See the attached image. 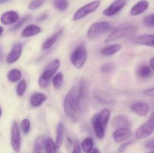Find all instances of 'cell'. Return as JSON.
<instances>
[{
    "label": "cell",
    "mask_w": 154,
    "mask_h": 153,
    "mask_svg": "<svg viewBox=\"0 0 154 153\" xmlns=\"http://www.w3.org/2000/svg\"><path fill=\"white\" fill-rule=\"evenodd\" d=\"M122 46L120 44H113L105 46L100 50L101 54L106 56H111L121 50Z\"/></svg>",
    "instance_id": "22"
},
{
    "label": "cell",
    "mask_w": 154,
    "mask_h": 153,
    "mask_svg": "<svg viewBox=\"0 0 154 153\" xmlns=\"http://www.w3.org/2000/svg\"><path fill=\"white\" fill-rule=\"evenodd\" d=\"M47 138L45 135H39L37 136L34 142V147H33V152L35 153L39 152L42 151L45 147V142Z\"/></svg>",
    "instance_id": "26"
},
{
    "label": "cell",
    "mask_w": 154,
    "mask_h": 153,
    "mask_svg": "<svg viewBox=\"0 0 154 153\" xmlns=\"http://www.w3.org/2000/svg\"><path fill=\"white\" fill-rule=\"evenodd\" d=\"M54 8L60 11H64L69 7V2L67 0H54Z\"/></svg>",
    "instance_id": "29"
},
{
    "label": "cell",
    "mask_w": 154,
    "mask_h": 153,
    "mask_svg": "<svg viewBox=\"0 0 154 153\" xmlns=\"http://www.w3.org/2000/svg\"><path fill=\"white\" fill-rule=\"evenodd\" d=\"M137 74L139 77L143 78V79L150 77L152 74V69L149 65L142 64L138 68V70H137Z\"/></svg>",
    "instance_id": "25"
},
{
    "label": "cell",
    "mask_w": 154,
    "mask_h": 153,
    "mask_svg": "<svg viewBox=\"0 0 154 153\" xmlns=\"http://www.w3.org/2000/svg\"><path fill=\"white\" fill-rule=\"evenodd\" d=\"M94 97L96 101L102 104H110L113 103L112 98L108 94L100 91V90L96 92V94H94Z\"/></svg>",
    "instance_id": "21"
},
{
    "label": "cell",
    "mask_w": 154,
    "mask_h": 153,
    "mask_svg": "<svg viewBox=\"0 0 154 153\" xmlns=\"http://www.w3.org/2000/svg\"><path fill=\"white\" fill-rule=\"evenodd\" d=\"M63 28H62V29H60L59 31L56 32L54 34H53L51 37L48 38L44 42V44H42V49L43 50H45L50 49L51 47H52V46L55 44L56 42H57V40L60 39V38L61 37V35L63 34Z\"/></svg>",
    "instance_id": "17"
},
{
    "label": "cell",
    "mask_w": 154,
    "mask_h": 153,
    "mask_svg": "<svg viewBox=\"0 0 154 153\" xmlns=\"http://www.w3.org/2000/svg\"><path fill=\"white\" fill-rule=\"evenodd\" d=\"M91 153H101L100 151H99V149L98 148H93V150L92 151Z\"/></svg>",
    "instance_id": "43"
},
{
    "label": "cell",
    "mask_w": 154,
    "mask_h": 153,
    "mask_svg": "<svg viewBox=\"0 0 154 153\" xmlns=\"http://www.w3.org/2000/svg\"><path fill=\"white\" fill-rule=\"evenodd\" d=\"M116 69V65L113 62L105 63L101 67V71L105 74H109L114 71Z\"/></svg>",
    "instance_id": "33"
},
{
    "label": "cell",
    "mask_w": 154,
    "mask_h": 153,
    "mask_svg": "<svg viewBox=\"0 0 154 153\" xmlns=\"http://www.w3.org/2000/svg\"><path fill=\"white\" fill-rule=\"evenodd\" d=\"M3 31H4L3 28L2 26H0V36H1L2 34V33H3Z\"/></svg>",
    "instance_id": "45"
},
{
    "label": "cell",
    "mask_w": 154,
    "mask_h": 153,
    "mask_svg": "<svg viewBox=\"0 0 154 153\" xmlns=\"http://www.w3.org/2000/svg\"><path fill=\"white\" fill-rule=\"evenodd\" d=\"M27 88V82L26 80H21L18 82L16 88V93L19 97H21L24 94L25 92L26 91Z\"/></svg>",
    "instance_id": "30"
},
{
    "label": "cell",
    "mask_w": 154,
    "mask_h": 153,
    "mask_svg": "<svg viewBox=\"0 0 154 153\" xmlns=\"http://www.w3.org/2000/svg\"><path fill=\"white\" fill-rule=\"evenodd\" d=\"M100 4L101 1H99V0H95V1L91 2L90 3H87L85 5L82 6L76 10L73 16V20L75 21L82 20L83 18L86 17L87 15L96 11L99 8Z\"/></svg>",
    "instance_id": "6"
},
{
    "label": "cell",
    "mask_w": 154,
    "mask_h": 153,
    "mask_svg": "<svg viewBox=\"0 0 154 153\" xmlns=\"http://www.w3.org/2000/svg\"><path fill=\"white\" fill-rule=\"evenodd\" d=\"M43 0H32L29 4L28 8L29 10H35L40 8L43 4Z\"/></svg>",
    "instance_id": "36"
},
{
    "label": "cell",
    "mask_w": 154,
    "mask_h": 153,
    "mask_svg": "<svg viewBox=\"0 0 154 153\" xmlns=\"http://www.w3.org/2000/svg\"><path fill=\"white\" fill-rule=\"evenodd\" d=\"M149 2L147 0H141L138 2L130 10V14L132 16H138L141 14L148 9Z\"/></svg>",
    "instance_id": "15"
},
{
    "label": "cell",
    "mask_w": 154,
    "mask_h": 153,
    "mask_svg": "<svg viewBox=\"0 0 154 153\" xmlns=\"http://www.w3.org/2000/svg\"><path fill=\"white\" fill-rule=\"evenodd\" d=\"M30 18H31L30 15H27V16H23L22 19H19L17 22L16 23H14V25L11 27V31H16V30H18L19 28H20L21 27H22V26H23L26 22H28L30 20Z\"/></svg>",
    "instance_id": "31"
},
{
    "label": "cell",
    "mask_w": 154,
    "mask_h": 153,
    "mask_svg": "<svg viewBox=\"0 0 154 153\" xmlns=\"http://www.w3.org/2000/svg\"><path fill=\"white\" fill-rule=\"evenodd\" d=\"M89 98V85L85 78H82L66 94L63 100V109L66 115L73 122H77L87 108Z\"/></svg>",
    "instance_id": "1"
},
{
    "label": "cell",
    "mask_w": 154,
    "mask_h": 153,
    "mask_svg": "<svg viewBox=\"0 0 154 153\" xmlns=\"http://www.w3.org/2000/svg\"><path fill=\"white\" fill-rule=\"evenodd\" d=\"M153 46H154V40H153Z\"/></svg>",
    "instance_id": "48"
},
{
    "label": "cell",
    "mask_w": 154,
    "mask_h": 153,
    "mask_svg": "<svg viewBox=\"0 0 154 153\" xmlns=\"http://www.w3.org/2000/svg\"><path fill=\"white\" fill-rule=\"evenodd\" d=\"M48 17V14H43L41 15L40 16H38V21H42V20H45L46 18Z\"/></svg>",
    "instance_id": "41"
},
{
    "label": "cell",
    "mask_w": 154,
    "mask_h": 153,
    "mask_svg": "<svg viewBox=\"0 0 154 153\" xmlns=\"http://www.w3.org/2000/svg\"><path fill=\"white\" fill-rule=\"evenodd\" d=\"M149 66H150L152 70H154V56L150 58V62H149Z\"/></svg>",
    "instance_id": "40"
},
{
    "label": "cell",
    "mask_w": 154,
    "mask_h": 153,
    "mask_svg": "<svg viewBox=\"0 0 154 153\" xmlns=\"http://www.w3.org/2000/svg\"><path fill=\"white\" fill-rule=\"evenodd\" d=\"M130 109L139 116L144 117L150 111V105L145 101H137L131 105Z\"/></svg>",
    "instance_id": "12"
},
{
    "label": "cell",
    "mask_w": 154,
    "mask_h": 153,
    "mask_svg": "<svg viewBox=\"0 0 154 153\" xmlns=\"http://www.w3.org/2000/svg\"><path fill=\"white\" fill-rule=\"evenodd\" d=\"M8 1H10V0H0V4H3V3H5Z\"/></svg>",
    "instance_id": "44"
},
{
    "label": "cell",
    "mask_w": 154,
    "mask_h": 153,
    "mask_svg": "<svg viewBox=\"0 0 154 153\" xmlns=\"http://www.w3.org/2000/svg\"><path fill=\"white\" fill-rule=\"evenodd\" d=\"M80 146L84 153H91L94 148V141L91 137H87L82 141Z\"/></svg>",
    "instance_id": "23"
},
{
    "label": "cell",
    "mask_w": 154,
    "mask_h": 153,
    "mask_svg": "<svg viewBox=\"0 0 154 153\" xmlns=\"http://www.w3.org/2000/svg\"><path fill=\"white\" fill-rule=\"evenodd\" d=\"M42 32V28L38 26L35 25V24H29L23 30L21 33V36L23 38L32 37V36L37 35Z\"/></svg>",
    "instance_id": "18"
},
{
    "label": "cell",
    "mask_w": 154,
    "mask_h": 153,
    "mask_svg": "<svg viewBox=\"0 0 154 153\" xmlns=\"http://www.w3.org/2000/svg\"><path fill=\"white\" fill-rule=\"evenodd\" d=\"M1 116H2V109L0 108V117H1Z\"/></svg>",
    "instance_id": "46"
},
{
    "label": "cell",
    "mask_w": 154,
    "mask_h": 153,
    "mask_svg": "<svg viewBox=\"0 0 154 153\" xmlns=\"http://www.w3.org/2000/svg\"><path fill=\"white\" fill-rule=\"evenodd\" d=\"M112 124L114 127L117 128H129L131 126V122L126 116L123 115L116 116L114 117L112 121Z\"/></svg>",
    "instance_id": "19"
},
{
    "label": "cell",
    "mask_w": 154,
    "mask_h": 153,
    "mask_svg": "<svg viewBox=\"0 0 154 153\" xmlns=\"http://www.w3.org/2000/svg\"><path fill=\"white\" fill-rule=\"evenodd\" d=\"M126 2L124 0H116L111 5L108 6L103 11V14L106 16H113L118 14L126 6Z\"/></svg>",
    "instance_id": "11"
},
{
    "label": "cell",
    "mask_w": 154,
    "mask_h": 153,
    "mask_svg": "<svg viewBox=\"0 0 154 153\" xmlns=\"http://www.w3.org/2000/svg\"><path fill=\"white\" fill-rule=\"evenodd\" d=\"M3 60V51H2V48L0 46V62H2Z\"/></svg>",
    "instance_id": "42"
},
{
    "label": "cell",
    "mask_w": 154,
    "mask_h": 153,
    "mask_svg": "<svg viewBox=\"0 0 154 153\" xmlns=\"http://www.w3.org/2000/svg\"><path fill=\"white\" fill-rule=\"evenodd\" d=\"M145 147L149 149L154 150V139L150 140L145 143Z\"/></svg>",
    "instance_id": "39"
},
{
    "label": "cell",
    "mask_w": 154,
    "mask_h": 153,
    "mask_svg": "<svg viewBox=\"0 0 154 153\" xmlns=\"http://www.w3.org/2000/svg\"><path fill=\"white\" fill-rule=\"evenodd\" d=\"M87 59V51L84 44H81L77 46L70 56V62L72 65L78 69L84 67Z\"/></svg>",
    "instance_id": "5"
},
{
    "label": "cell",
    "mask_w": 154,
    "mask_h": 153,
    "mask_svg": "<svg viewBox=\"0 0 154 153\" xmlns=\"http://www.w3.org/2000/svg\"><path fill=\"white\" fill-rule=\"evenodd\" d=\"M31 128V122L29 118H24L20 122V129L25 135L28 134Z\"/></svg>",
    "instance_id": "32"
},
{
    "label": "cell",
    "mask_w": 154,
    "mask_h": 153,
    "mask_svg": "<svg viewBox=\"0 0 154 153\" xmlns=\"http://www.w3.org/2000/svg\"><path fill=\"white\" fill-rule=\"evenodd\" d=\"M111 30V25L107 21L96 22L92 24L87 32V38L90 40H94L99 36L106 34Z\"/></svg>",
    "instance_id": "4"
},
{
    "label": "cell",
    "mask_w": 154,
    "mask_h": 153,
    "mask_svg": "<svg viewBox=\"0 0 154 153\" xmlns=\"http://www.w3.org/2000/svg\"><path fill=\"white\" fill-rule=\"evenodd\" d=\"M132 131L129 128H117L112 134L113 139L117 143H121L125 141H127L128 140L132 137Z\"/></svg>",
    "instance_id": "10"
},
{
    "label": "cell",
    "mask_w": 154,
    "mask_h": 153,
    "mask_svg": "<svg viewBox=\"0 0 154 153\" xmlns=\"http://www.w3.org/2000/svg\"><path fill=\"white\" fill-rule=\"evenodd\" d=\"M135 140L136 139H132L131 140L125 141V142H122V144L119 146L118 148V152L119 153L124 152L127 149V148L129 146H131L132 144H133L134 142H135Z\"/></svg>",
    "instance_id": "34"
},
{
    "label": "cell",
    "mask_w": 154,
    "mask_h": 153,
    "mask_svg": "<svg viewBox=\"0 0 154 153\" xmlns=\"http://www.w3.org/2000/svg\"><path fill=\"white\" fill-rule=\"evenodd\" d=\"M138 30V27L132 24H126L117 27L111 32V34L107 37L105 43L116 41L117 40L134 34Z\"/></svg>",
    "instance_id": "3"
},
{
    "label": "cell",
    "mask_w": 154,
    "mask_h": 153,
    "mask_svg": "<svg viewBox=\"0 0 154 153\" xmlns=\"http://www.w3.org/2000/svg\"><path fill=\"white\" fill-rule=\"evenodd\" d=\"M143 94H144V95L147 96V97L154 98V87L144 90V91H143Z\"/></svg>",
    "instance_id": "37"
},
{
    "label": "cell",
    "mask_w": 154,
    "mask_h": 153,
    "mask_svg": "<svg viewBox=\"0 0 154 153\" xmlns=\"http://www.w3.org/2000/svg\"><path fill=\"white\" fill-rule=\"evenodd\" d=\"M11 145L16 152H19L21 149V134L20 129L17 122H14L11 126Z\"/></svg>",
    "instance_id": "8"
},
{
    "label": "cell",
    "mask_w": 154,
    "mask_h": 153,
    "mask_svg": "<svg viewBox=\"0 0 154 153\" xmlns=\"http://www.w3.org/2000/svg\"><path fill=\"white\" fill-rule=\"evenodd\" d=\"M64 132L65 127L63 122H59L57 127V135H56V141L55 144L57 149L61 147L63 144V139H64Z\"/></svg>",
    "instance_id": "20"
},
{
    "label": "cell",
    "mask_w": 154,
    "mask_h": 153,
    "mask_svg": "<svg viewBox=\"0 0 154 153\" xmlns=\"http://www.w3.org/2000/svg\"><path fill=\"white\" fill-rule=\"evenodd\" d=\"M44 148L46 153H57V148L56 146L55 142L51 138L46 139Z\"/></svg>",
    "instance_id": "28"
},
{
    "label": "cell",
    "mask_w": 154,
    "mask_h": 153,
    "mask_svg": "<svg viewBox=\"0 0 154 153\" xmlns=\"http://www.w3.org/2000/svg\"><path fill=\"white\" fill-rule=\"evenodd\" d=\"M20 19V15L15 10H8L1 16L0 20L4 25H12L16 23Z\"/></svg>",
    "instance_id": "13"
},
{
    "label": "cell",
    "mask_w": 154,
    "mask_h": 153,
    "mask_svg": "<svg viewBox=\"0 0 154 153\" xmlns=\"http://www.w3.org/2000/svg\"><path fill=\"white\" fill-rule=\"evenodd\" d=\"M23 46V45L21 42H16V43L14 44L11 50L6 56L5 60L8 64H13V63L18 61V59L20 58L21 54H22Z\"/></svg>",
    "instance_id": "9"
},
{
    "label": "cell",
    "mask_w": 154,
    "mask_h": 153,
    "mask_svg": "<svg viewBox=\"0 0 154 153\" xmlns=\"http://www.w3.org/2000/svg\"><path fill=\"white\" fill-rule=\"evenodd\" d=\"M154 132V112L151 114L150 117L147 121L143 124H141L135 133V139L141 140L147 138L152 135Z\"/></svg>",
    "instance_id": "7"
},
{
    "label": "cell",
    "mask_w": 154,
    "mask_h": 153,
    "mask_svg": "<svg viewBox=\"0 0 154 153\" xmlns=\"http://www.w3.org/2000/svg\"><path fill=\"white\" fill-rule=\"evenodd\" d=\"M72 153H82V150H81V146H80V143L78 142V141H76L74 143L73 150H72Z\"/></svg>",
    "instance_id": "38"
},
{
    "label": "cell",
    "mask_w": 154,
    "mask_h": 153,
    "mask_svg": "<svg viewBox=\"0 0 154 153\" xmlns=\"http://www.w3.org/2000/svg\"><path fill=\"white\" fill-rule=\"evenodd\" d=\"M143 23L148 27H154V14L148 15L143 19Z\"/></svg>",
    "instance_id": "35"
},
{
    "label": "cell",
    "mask_w": 154,
    "mask_h": 153,
    "mask_svg": "<svg viewBox=\"0 0 154 153\" xmlns=\"http://www.w3.org/2000/svg\"><path fill=\"white\" fill-rule=\"evenodd\" d=\"M7 77L9 82L14 83V82H18L21 80V78H22V72L19 69L13 68L9 70L8 73Z\"/></svg>",
    "instance_id": "24"
},
{
    "label": "cell",
    "mask_w": 154,
    "mask_h": 153,
    "mask_svg": "<svg viewBox=\"0 0 154 153\" xmlns=\"http://www.w3.org/2000/svg\"><path fill=\"white\" fill-rule=\"evenodd\" d=\"M91 123L96 137L99 140L104 139L105 136V128L99 122L95 114L92 117Z\"/></svg>",
    "instance_id": "14"
},
{
    "label": "cell",
    "mask_w": 154,
    "mask_h": 153,
    "mask_svg": "<svg viewBox=\"0 0 154 153\" xmlns=\"http://www.w3.org/2000/svg\"><path fill=\"white\" fill-rule=\"evenodd\" d=\"M148 153H154V150H153V151H151V152H148Z\"/></svg>",
    "instance_id": "47"
},
{
    "label": "cell",
    "mask_w": 154,
    "mask_h": 153,
    "mask_svg": "<svg viewBox=\"0 0 154 153\" xmlns=\"http://www.w3.org/2000/svg\"><path fill=\"white\" fill-rule=\"evenodd\" d=\"M60 67V61L58 58L52 60L47 64L45 70L39 76L38 80V83L41 88H45L49 86L52 78L57 74V71L59 70Z\"/></svg>",
    "instance_id": "2"
},
{
    "label": "cell",
    "mask_w": 154,
    "mask_h": 153,
    "mask_svg": "<svg viewBox=\"0 0 154 153\" xmlns=\"http://www.w3.org/2000/svg\"><path fill=\"white\" fill-rule=\"evenodd\" d=\"M47 95L45 94L44 93L41 92H36L34 93L31 95L29 99V103L32 107H39V106H42L44 103L45 102V100H47Z\"/></svg>",
    "instance_id": "16"
},
{
    "label": "cell",
    "mask_w": 154,
    "mask_h": 153,
    "mask_svg": "<svg viewBox=\"0 0 154 153\" xmlns=\"http://www.w3.org/2000/svg\"><path fill=\"white\" fill-rule=\"evenodd\" d=\"M37 153H42V152H37Z\"/></svg>",
    "instance_id": "49"
},
{
    "label": "cell",
    "mask_w": 154,
    "mask_h": 153,
    "mask_svg": "<svg viewBox=\"0 0 154 153\" xmlns=\"http://www.w3.org/2000/svg\"><path fill=\"white\" fill-rule=\"evenodd\" d=\"M52 82L54 88L55 89H60L63 85V82H64V76H63V73L59 72L57 73L52 78Z\"/></svg>",
    "instance_id": "27"
}]
</instances>
